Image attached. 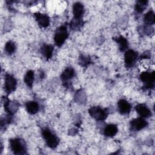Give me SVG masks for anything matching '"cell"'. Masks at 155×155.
<instances>
[{
  "label": "cell",
  "instance_id": "cell-1",
  "mask_svg": "<svg viewBox=\"0 0 155 155\" xmlns=\"http://www.w3.org/2000/svg\"><path fill=\"white\" fill-rule=\"evenodd\" d=\"M42 135L47 145L51 148H56L59 143L58 137L48 128L42 130Z\"/></svg>",
  "mask_w": 155,
  "mask_h": 155
},
{
  "label": "cell",
  "instance_id": "cell-2",
  "mask_svg": "<svg viewBox=\"0 0 155 155\" xmlns=\"http://www.w3.org/2000/svg\"><path fill=\"white\" fill-rule=\"evenodd\" d=\"M10 146L12 151L16 154H24L26 152V146L23 140L15 138L10 140Z\"/></svg>",
  "mask_w": 155,
  "mask_h": 155
},
{
  "label": "cell",
  "instance_id": "cell-3",
  "mask_svg": "<svg viewBox=\"0 0 155 155\" xmlns=\"http://www.w3.org/2000/svg\"><path fill=\"white\" fill-rule=\"evenodd\" d=\"M68 37V33L66 26L61 25L57 28L55 32V35L54 37V42L58 46L61 47L64 43V42L67 39Z\"/></svg>",
  "mask_w": 155,
  "mask_h": 155
},
{
  "label": "cell",
  "instance_id": "cell-4",
  "mask_svg": "<svg viewBox=\"0 0 155 155\" xmlns=\"http://www.w3.org/2000/svg\"><path fill=\"white\" fill-rule=\"evenodd\" d=\"M90 116L97 120H104L107 117V110L99 107H92L88 110Z\"/></svg>",
  "mask_w": 155,
  "mask_h": 155
},
{
  "label": "cell",
  "instance_id": "cell-5",
  "mask_svg": "<svg viewBox=\"0 0 155 155\" xmlns=\"http://www.w3.org/2000/svg\"><path fill=\"white\" fill-rule=\"evenodd\" d=\"M140 79L144 84L145 86L147 88H153L154 80H155V74L154 72H148L145 71L140 74Z\"/></svg>",
  "mask_w": 155,
  "mask_h": 155
},
{
  "label": "cell",
  "instance_id": "cell-6",
  "mask_svg": "<svg viewBox=\"0 0 155 155\" xmlns=\"http://www.w3.org/2000/svg\"><path fill=\"white\" fill-rule=\"evenodd\" d=\"M16 80L10 74H6L5 76L4 88L7 93L9 94L13 92L16 86Z\"/></svg>",
  "mask_w": 155,
  "mask_h": 155
},
{
  "label": "cell",
  "instance_id": "cell-7",
  "mask_svg": "<svg viewBox=\"0 0 155 155\" xmlns=\"http://www.w3.org/2000/svg\"><path fill=\"white\" fill-rule=\"evenodd\" d=\"M137 53L133 50H128L126 51L124 54L125 65L128 67H132L137 58Z\"/></svg>",
  "mask_w": 155,
  "mask_h": 155
},
{
  "label": "cell",
  "instance_id": "cell-8",
  "mask_svg": "<svg viewBox=\"0 0 155 155\" xmlns=\"http://www.w3.org/2000/svg\"><path fill=\"white\" fill-rule=\"evenodd\" d=\"M148 125V122L142 117H137L130 122L131 129L133 131H140Z\"/></svg>",
  "mask_w": 155,
  "mask_h": 155
},
{
  "label": "cell",
  "instance_id": "cell-9",
  "mask_svg": "<svg viewBox=\"0 0 155 155\" xmlns=\"http://www.w3.org/2000/svg\"><path fill=\"white\" fill-rule=\"evenodd\" d=\"M73 13L74 19L82 20V16L84 13V5L80 2H76L73 5Z\"/></svg>",
  "mask_w": 155,
  "mask_h": 155
},
{
  "label": "cell",
  "instance_id": "cell-10",
  "mask_svg": "<svg viewBox=\"0 0 155 155\" xmlns=\"http://www.w3.org/2000/svg\"><path fill=\"white\" fill-rule=\"evenodd\" d=\"M34 16L40 26L47 27L50 25V19L48 15L41 13H36L34 14Z\"/></svg>",
  "mask_w": 155,
  "mask_h": 155
},
{
  "label": "cell",
  "instance_id": "cell-11",
  "mask_svg": "<svg viewBox=\"0 0 155 155\" xmlns=\"http://www.w3.org/2000/svg\"><path fill=\"white\" fill-rule=\"evenodd\" d=\"M119 111L122 114H126L130 113L131 109V104L125 99H120L117 102Z\"/></svg>",
  "mask_w": 155,
  "mask_h": 155
},
{
  "label": "cell",
  "instance_id": "cell-12",
  "mask_svg": "<svg viewBox=\"0 0 155 155\" xmlns=\"http://www.w3.org/2000/svg\"><path fill=\"white\" fill-rule=\"evenodd\" d=\"M135 109L141 117H149L151 116V110L145 104H138L135 107Z\"/></svg>",
  "mask_w": 155,
  "mask_h": 155
},
{
  "label": "cell",
  "instance_id": "cell-13",
  "mask_svg": "<svg viewBox=\"0 0 155 155\" xmlns=\"http://www.w3.org/2000/svg\"><path fill=\"white\" fill-rule=\"evenodd\" d=\"M75 71L71 67H67L61 74V79L64 82H67L70 79L74 77Z\"/></svg>",
  "mask_w": 155,
  "mask_h": 155
},
{
  "label": "cell",
  "instance_id": "cell-14",
  "mask_svg": "<svg viewBox=\"0 0 155 155\" xmlns=\"http://www.w3.org/2000/svg\"><path fill=\"white\" fill-rule=\"evenodd\" d=\"M118 129L116 125L109 124L105 127L104 130V134L107 137H113L117 133Z\"/></svg>",
  "mask_w": 155,
  "mask_h": 155
},
{
  "label": "cell",
  "instance_id": "cell-15",
  "mask_svg": "<svg viewBox=\"0 0 155 155\" xmlns=\"http://www.w3.org/2000/svg\"><path fill=\"white\" fill-rule=\"evenodd\" d=\"M26 110L30 114H35L39 111V104L35 101H29L25 104Z\"/></svg>",
  "mask_w": 155,
  "mask_h": 155
},
{
  "label": "cell",
  "instance_id": "cell-16",
  "mask_svg": "<svg viewBox=\"0 0 155 155\" xmlns=\"http://www.w3.org/2000/svg\"><path fill=\"white\" fill-rule=\"evenodd\" d=\"M41 53L42 54V55L45 58L48 59L52 56L53 52V47L51 45L44 44L41 47Z\"/></svg>",
  "mask_w": 155,
  "mask_h": 155
},
{
  "label": "cell",
  "instance_id": "cell-17",
  "mask_svg": "<svg viewBox=\"0 0 155 155\" xmlns=\"http://www.w3.org/2000/svg\"><path fill=\"white\" fill-rule=\"evenodd\" d=\"M144 22L147 25H153L155 22L154 13L153 10L148 11L143 17Z\"/></svg>",
  "mask_w": 155,
  "mask_h": 155
},
{
  "label": "cell",
  "instance_id": "cell-18",
  "mask_svg": "<svg viewBox=\"0 0 155 155\" xmlns=\"http://www.w3.org/2000/svg\"><path fill=\"white\" fill-rule=\"evenodd\" d=\"M24 82L30 87H31L33 85V81H34V73L32 70H29L28 71L24 79Z\"/></svg>",
  "mask_w": 155,
  "mask_h": 155
},
{
  "label": "cell",
  "instance_id": "cell-19",
  "mask_svg": "<svg viewBox=\"0 0 155 155\" xmlns=\"http://www.w3.org/2000/svg\"><path fill=\"white\" fill-rule=\"evenodd\" d=\"M116 42L118 43L119 48L121 51H125L127 48H128V42L127 39L123 37L122 36H120L119 37L117 38L116 39Z\"/></svg>",
  "mask_w": 155,
  "mask_h": 155
},
{
  "label": "cell",
  "instance_id": "cell-20",
  "mask_svg": "<svg viewBox=\"0 0 155 155\" xmlns=\"http://www.w3.org/2000/svg\"><path fill=\"white\" fill-rule=\"evenodd\" d=\"M148 4L147 1H139L135 5V10L137 13H142L146 8Z\"/></svg>",
  "mask_w": 155,
  "mask_h": 155
},
{
  "label": "cell",
  "instance_id": "cell-21",
  "mask_svg": "<svg viewBox=\"0 0 155 155\" xmlns=\"http://www.w3.org/2000/svg\"><path fill=\"white\" fill-rule=\"evenodd\" d=\"M16 50V46L13 42L10 41H8L5 45V51L8 54H13Z\"/></svg>",
  "mask_w": 155,
  "mask_h": 155
},
{
  "label": "cell",
  "instance_id": "cell-22",
  "mask_svg": "<svg viewBox=\"0 0 155 155\" xmlns=\"http://www.w3.org/2000/svg\"><path fill=\"white\" fill-rule=\"evenodd\" d=\"M82 62L83 63L82 64H83V65H84V64H89V62H90V61L88 60V59H87V58H83L82 59Z\"/></svg>",
  "mask_w": 155,
  "mask_h": 155
}]
</instances>
